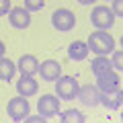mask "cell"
Masks as SVG:
<instances>
[{
	"label": "cell",
	"mask_w": 123,
	"mask_h": 123,
	"mask_svg": "<svg viewBox=\"0 0 123 123\" xmlns=\"http://www.w3.org/2000/svg\"><path fill=\"white\" fill-rule=\"evenodd\" d=\"M51 25L55 31H60V33H66V31H72L76 27V17L72 10L68 8H57L53 10L51 14Z\"/></svg>",
	"instance_id": "277c9868"
},
{
	"label": "cell",
	"mask_w": 123,
	"mask_h": 123,
	"mask_svg": "<svg viewBox=\"0 0 123 123\" xmlns=\"http://www.w3.org/2000/svg\"><path fill=\"white\" fill-rule=\"evenodd\" d=\"M25 123H47V119L41 117V115H29L25 119Z\"/></svg>",
	"instance_id": "7402d4cb"
},
{
	"label": "cell",
	"mask_w": 123,
	"mask_h": 123,
	"mask_svg": "<svg viewBox=\"0 0 123 123\" xmlns=\"http://www.w3.org/2000/svg\"><path fill=\"white\" fill-rule=\"evenodd\" d=\"M90 21H92V25L97 27V29L107 31V29H111V27L115 25V14H113V10L107 8V6H94L92 12H90Z\"/></svg>",
	"instance_id": "5b68a950"
},
{
	"label": "cell",
	"mask_w": 123,
	"mask_h": 123,
	"mask_svg": "<svg viewBox=\"0 0 123 123\" xmlns=\"http://www.w3.org/2000/svg\"><path fill=\"white\" fill-rule=\"evenodd\" d=\"M60 121H62V123H84L86 119H84L82 111H78V109H68V111H62Z\"/></svg>",
	"instance_id": "e0dca14e"
},
{
	"label": "cell",
	"mask_w": 123,
	"mask_h": 123,
	"mask_svg": "<svg viewBox=\"0 0 123 123\" xmlns=\"http://www.w3.org/2000/svg\"><path fill=\"white\" fill-rule=\"evenodd\" d=\"M86 45H88V49L94 51L97 55H109V53L115 49V39H113L111 33H105V31L97 29L94 33L88 35Z\"/></svg>",
	"instance_id": "6da1fadb"
},
{
	"label": "cell",
	"mask_w": 123,
	"mask_h": 123,
	"mask_svg": "<svg viewBox=\"0 0 123 123\" xmlns=\"http://www.w3.org/2000/svg\"><path fill=\"white\" fill-rule=\"evenodd\" d=\"M17 72V66H14V62L8 60V57H2L0 55V80H4V82H10Z\"/></svg>",
	"instance_id": "2e32d148"
},
{
	"label": "cell",
	"mask_w": 123,
	"mask_h": 123,
	"mask_svg": "<svg viewBox=\"0 0 123 123\" xmlns=\"http://www.w3.org/2000/svg\"><path fill=\"white\" fill-rule=\"evenodd\" d=\"M88 53H90V49H88V45L84 43V41H72L70 47H68V57H70L72 62H82V60H86Z\"/></svg>",
	"instance_id": "4fadbf2b"
},
{
	"label": "cell",
	"mask_w": 123,
	"mask_h": 123,
	"mask_svg": "<svg viewBox=\"0 0 123 123\" xmlns=\"http://www.w3.org/2000/svg\"><path fill=\"white\" fill-rule=\"evenodd\" d=\"M101 103L111 111H117L121 109V103H123V90L119 88L117 92H101Z\"/></svg>",
	"instance_id": "5bb4252c"
},
{
	"label": "cell",
	"mask_w": 123,
	"mask_h": 123,
	"mask_svg": "<svg viewBox=\"0 0 123 123\" xmlns=\"http://www.w3.org/2000/svg\"><path fill=\"white\" fill-rule=\"evenodd\" d=\"M45 6V0H25V6L23 8L29 10V12H37V10H41Z\"/></svg>",
	"instance_id": "d6986e66"
},
{
	"label": "cell",
	"mask_w": 123,
	"mask_h": 123,
	"mask_svg": "<svg viewBox=\"0 0 123 123\" xmlns=\"http://www.w3.org/2000/svg\"><path fill=\"white\" fill-rule=\"evenodd\" d=\"M76 98H78L84 107H97L98 103H101V90H98L94 84H84V86H80Z\"/></svg>",
	"instance_id": "52a82bcc"
},
{
	"label": "cell",
	"mask_w": 123,
	"mask_h": 123,
	"mask_svg": "<svg viewBox=\"0 0 123 123\" xmlns=\"http://www.w3.org/2000/svg\"><path fill=\"white\" fill-rule=\"evenodd\" d=\"M37 72L41 74V78H43V80H47V82H55V80L62 76V66L57 64L55 60H45V62H41V64H39Z\"/></svg>",
	"instance_id": "30bf717a"
},
{
	"label": "cell",
	"mask_w": 123,
	"mask_h": 123,
	"mask_svg": "<svg viewBox=\"0 0 123 123\" xmlns=\"http://www.w3.org/2000/svg\"><path fill=\"white\" fill-rule=\"evenodd\" d=\"M37 90H39V82H37L33 76H21V78H18L17 92L21 97L29 98V97H33V94H37Z\"/></svg>",
	"instance_id": "8fae6325"
},
{
	"label": "cell",
	"mask_w": 123,
	"mask_h": 123,
	"mask_svg": "<svg viewBox=\"0 0 123 123\" xmlns=\"http://www.w3.org/2000/svg\"><path fill=\"white\" fill-rule=\"evenodd\" d=\"M17 68L21 70V76H33L37 74V68H39V62L33 53H25V55L18 57V64Z\"/></svg>",
	"instance_id": "7c38bea8"
},
{
	"label": "cell",
	"mask_w": 123,
	"mask_h": 123,
	"mask_svg": "<svg viewBox=\"0 0 123 123\" xmlns=\"http://www.w3.org/2000/svg\"><path fill=\"white\" fill-rule=\"evenodd\" d=\"M113 57H111V64H113V70H117L121 74L123 70V49H113Z\"/></svg>",
	"instance_id": "ac0fdd59"
},
{
	"label": "cell",
	"mask_w": 123,
	"mask_h": 123,
	"mask_svg": "<svg viewBox=\"0 0 123 123\" xmlns=\"http://www.w3.org/2000/svg\"><path fill=\"white\" fill-rule=\"evenodd\" d=\"M94 86L98 88L101 92H117L119 88H121V76L117 74V72L111 70L109 74H103L97 78V84Z\"/></svg>",
	"instance_id": "ba28073f"
},
{
	"label": "cell",
	"mask_w": 123,
	"mask_h": 123,
	"mask_svg": "<svg viewBox=\"0 0 123 123\" xmlns=\"http://www.w3.org/2000/svg\"><path fill=\"white\" fill-rule=\"evenodd\" d=\"M37 113H39L41 117H45V119L57 115L60 113V98H57L55 94H43V97L37 101Z\"/></svg>",
	"instance_id": "8992f818"
},
{
	"label": "cell",
	"mask_w": 123,
	"mask_h": 123,
	"mask_svg": "<svg viewBox=\"0 0 123 123\" xmlns=\"http://www.w3.org/2000/svg\"><path fill=\"white\" fill-rule=\"evenodd\" d=\"M4 51H6V47H4V43L0 41V55H4Z\"/></svg>",
	"instance_id": "cb8c5ba5"
},
{
	"label": "cell",
	"mask_w": 123,
	"mask_h": 123,
	"mask_svg": "<svg viewBox=\"0 0 123 123\" xmlns=\"http://www.w3.org/2000/svg\"><path fill=\"white\" fill-rule=\"evenodd\" d=\"M111 2H113V8H111V10H113V14L121 18L123 17V0H111Z\"/></svg>",
	"instance_id": "ffe728a7"
},
{
	"label": "cell",
	"mask_w": 123,
	"mask_h": 123,
	"mask_svg": "<svg viewBox=\"0 0 123 123\" xmlns=\"http://www.w3.org/2000/svg\"><path fill=\"white\" fill-rule=\"evenodd\" d=\"M12 8V4H10V0H0V17H4V14H8V10Z\"/></svg>",
	"instance_id": "44dd1931"
},
{
	"label": "cell",
	"mask_w": 123,
	"mask_h": 123,
	"mask_svg": "<svg viewBox=\"0 0 123 123\" xmlns=\"http://www.w3.org/2000/svg\"><path fill=\"white\" fill-rule=\"evenodd\" d=\"M6 113H8V117L12 119V121H25L27 117H29L31 113V105L29 101H27L25 97H14L8 101V105H6Z\"/></svg>",
	"instance_id": "3957f363"
},
{
	"label": "cell",
	"mask_w": 123,
	"mask_h": 123,
	"mask_svg": "<svg viewBox=\"0 0 123 123\" xmlns=\"http://www.w3.org/2000/svg\"><path fill=\"white\" fill-rule=\"evenodd\" d=\"M8 23L14 29H27L31 25V12L21 8V6H12L8 10Z\"/></svg>",
	"instance_id": "9c48e42d"
},
{
	"label": "cell",
	"mask_w": 123,
	"mask_h": 123,
	"mask_svg": "<svg viewBox=\"0 0 123 123\" xmlns=\"http://www.w3.org/2000/svg\"><path fill=\"white\" fill-rule=\"evenodd\" d=\"M97 0H78V4H82V6H88V4H94Z\"/></svg>",
	"instance_id": "603a6c76"
},
{
	"label": "cell",
	"mask_w": 123,
	"mask_h": 123,
	"mask_svg": "<svg viewBox=\"0 0 123 123\" xmlns=\"http://www.w3.org/2000/svg\"><path fill=\"white\" fill-rule=\"evenodd\" d=\"M90 68H92V72H94V76L98 78V76H103V74H109V72L113 70V64H111V60L107 55H97L92 60Z\"/></svg>",
	"instance_id": "9a60e30c"
},
{
	"label": "cell",
	"mask_w": 123,
	"mask_h": 123,
	"mask_svg": "<svg viewBox=\"0 0 123 123\" xmlns=\"http://www.w3.org/2000/svg\"><path fill=\"white\" fill-rule=\"evenodd\" d=\"M80 84L74 76H60L55 80V97L60 101H74L78 97Z\"/></svg>",
	"instance_id": "7a4b0ae2"
}]
</instances>
